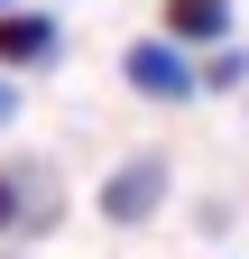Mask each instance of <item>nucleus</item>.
I'll return each instance as SVG.
<instances>
[{
    "instance_id": "f257e3e1",
    "label": "nucleus",
    "mask_w": 249,
    "mask_h": 259,
    "mask_svg": "<svg viewBox=\"0 0 249 259\" xmlns=\"http://www.w3.org/2000/svg\"><path fill=\"white\" fill-rule=\"evenodd\" d=\"M120 74H130V93H148V102H184V93H203L194 65L175 56V37H139L130 56H120Z\"/></svg>"
},
{
    "instance_id": "f03ea898",
    "label": "nucleus",
    "mask_w": 249,
    "mask_h": 259,
    "mask_svg": "<svg viewBox=\"0 0 249 259\" xmlns=\"http://www.w3.org/2000/svg\"><path fill=\"white\" fill-rule=\"evenodd\" d=\"M157 204H166V157H130V167L102 185V213L120 222V232H139V222L157 213Z\"/></svg>"
},
{
    "instance_id": "7ed1b4c3",
    "label": "nucleus",
    "mask_w": 249,
    "mask_h": 259,
    "mask_svg": "<svg viewBox=\"0 0 249 259\" xmlns=\"http://www.w3.org/2000/svg\"><path fill=\"white\" fill-rule=\"evenodd\" d=\"M46 56H55L46 10H0V65H46Z\"/></svg>"
},
{
    "instance_id": "20e7f679",
    "label": "nucleus",
    "mask_w": 249,
    "mask_h": 259,
    "mask_svg": "<svg viewBox=\"0 0 249 259\" xmlns=\"http://www.w3.org/2000/svg\"><path fill=\"white\" fill-rule=\"evenodd\" d=\"M222 28H231L222 0H166V37H175V47H212Z\"/></svg>"
},
{
    "instance_id": "39448f33",
    "label": "nucleus",
    "mask_w": 249,
    "mask_h": 259,
    "mask_svg": "<svg viewBox=\"0 0 249 259\" xmlns=\"http://www.w3.org/2000/svg\"><path fill=\"white\" fill-rule=\"evenodd\" d=\"M10 222H19V185L0 176V232H10Z\"/></svg>"
},
{
    "instance_id": "423d86ee",
    "label": "nucleus",
    "mask_w": 249,
    "mask_h": 259,
    "mask_svg": "<svg viewBox=\"0 0 249 259\" xmlns=\"http://www.w3.org/2000/svg\"><path fill=\"white\" fill-rule=\"evenodd\" d=\"M19 120V83H0V130H10Z\"/></svg>"
},
{
    "instance_id": "0eeeda50",
    "label": "nucleus",
    "mask_w": 249,
    "mask_h": 259,
    "mask_svg": "<svg viewBox=\"0 0 249 259\" xmlns=\"http://www.w3.org/2000/svg\"><path fill=\"white\" fill-rule=\"evenodd\" d=\"M0 10H10V0H0Z\"/></svg>"
}]
</instances>
